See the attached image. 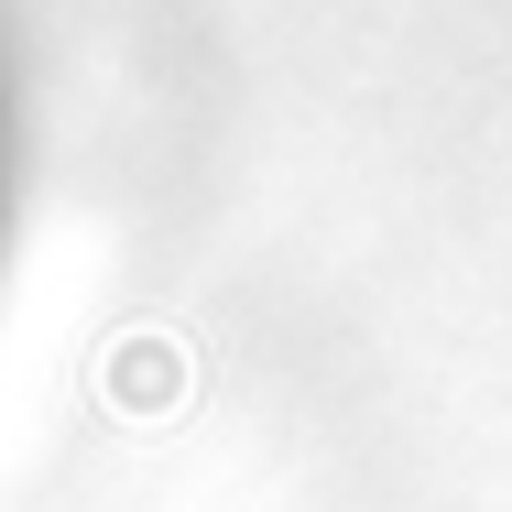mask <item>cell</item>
<instances>
[{"label": "cell", "mask_w": 512, "mask_h": 512, "mask_svg": "<svg viewBox=\"0 0 512 512\" xmlns=\"http://www.w3.org/2000/svg\"><path fill=\"white\" fill-rule=\"evenodd\" d=\"M11 207H22V66L0 33V251H11Z\"/></svg>", "instance_id": "obj_1"}]
</instances>
